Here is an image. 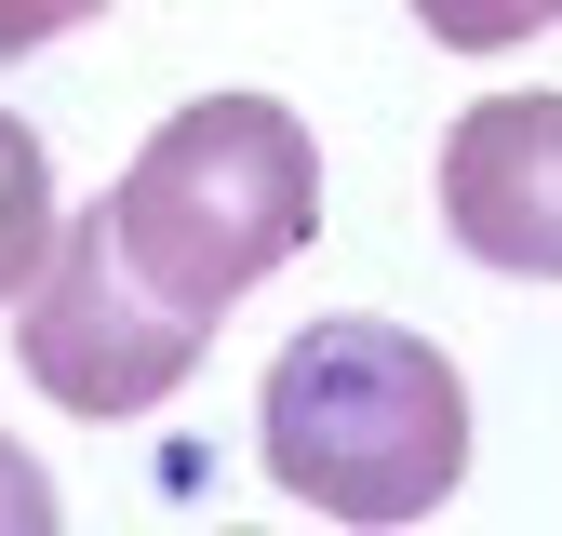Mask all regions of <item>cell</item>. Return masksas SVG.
Masks as SVG:
<instances>
[{
  "label": "cell",
  "instance_id": "6da1fadb",
  "mask_svg": "<svg viewBox=\"0 0 562 536\" xmlns=\"http://www.w3.org/2000/svg\"><path fill=\"white\" fill-rule=\"evenodd\" d=\"M255 456L322 523H429L469 483V376L415 322H308L255 389Z\"/></svg>",
  "mask_w": 562,
  "mask_h": 536
},
{
  "label": "cell",
  "instance_id": "7a4b0ae2",
  "mask_svg": "<svg viewBox=\"0 0 562 536\" xmlns=\"http://www.w3.org/2000/svg\"><path fill=\"white\" fill-rule=\"evenodd\" d=\"M108 228L175 309L215 322L322 228V148H308V121L281 94H201L121 161Z\"/></svg>",
  "mask_w": 562,
  "mask_h": 536
},
{
  "label": "cell",
  "instance_id": "3957f363",
  "mask_svg": "<svg viewBox=\"0 0 562 536\" xmlns=\"http://www.w3.org/2000/svg\"><path fill=\"white\" fill-rule=\"evenodd\" d=\"M201 309H175L148 268L121 255V228H108V201L94 215H67L54 228V255H41V282H27V322H14V362H27V389L41 402H67V416H148V402H175L188 389V362H201Z\"/></svg>",
  "mask_w": 562,
  "mask_h": 536
},
{
  "label": "cell",
  "instance_id": "277c9868",
  "mask_svg": "<svg viewBox=\"0 0 562 536\" xmlns=\"http://www.w3.org/2000/svg\"><path fill=\"white\" fill-rule=\"evenodd\" d=\"M442 228L509 268V282H562V94H482L442 134Z\"/></svg>",
  "mask_w": 562,
  "mask_h": 536
},
{
  "label": "cell",
  "instance_id": "5b68a950",
  "mask_svg": "<svg viewBox=\"0 0 562 536\" xmlns=\"http://www.w3.org/2000/svg\"><path fill=\"white\" fill-rule=\"evenodd\" d=\"M54 161H41V134L0 108V295H27L41 282V255H54Z\"/></svg>",
  "mask_w": 562,
  "mask_h": 536
},
{
  "label": "cell",
  "instance_id": "8992f818",
  "mask_svg": "<svg viewBox=\"0 0 562 536\" xmlns=\"http://www.w3.org/2000/svg\"><path fill=\"white\" fill-rule=\"evenodd\" d=\"M415 27L456 41V54H509V41L549 27V0H415Z\"/></svg>",
  "mask_w": 562,
  "mask_h": 536
},
{
  "label": "cell",
  "instance_id": "52a82bcc",
  "mask_svg": "<svg viewBox=\"0 0 562 536\" xmlns=\"http://www.w3.org/2000/svg\"><path fill=\"white\" fill-rule=\"evenodd\" d=\"M0 536H54V469L27 443H0Z\"/></svg>",
  "mask_w": 562,
  "mask_h": 536
},
{
  "label": "cell",
  "instance_id": "ba28073f",
  "mask_svg": "<svg viewBox=\"0 0 562 536\" xmlns=\"http://www.w3.org/2000/svg\"><path fill=\"white\" fill-rule=\"evenodd\" d=\"M81 14H108V0H0V54H41V41H67Z\"/></svg>",
  "mask_w": 562,
  "mask_h": 536
},
{
  "label": "cell",
  "instance_id": "9c48e42d",
  "mask_svg": "<svg viewBox=\"0 0 562 536\" xmlns=\"http://www.w3.org/2000/svg\"><path fill=\"white\" fill-rule=\"evenodd\" d=\"M549 14H562V0H549Z\"/></svg>",
  "mask_w": 562,
  "mask_h": 536
}]
</instances>
